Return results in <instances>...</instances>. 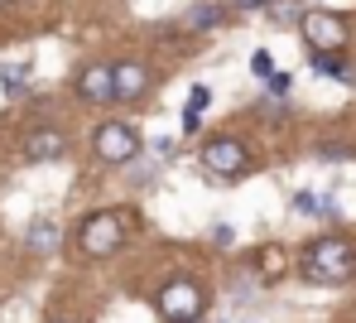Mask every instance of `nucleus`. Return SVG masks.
<instances>
[{"instance_id":"4","label":"nucleus","mask_w":356,"mask_h":323,"mask_svg":"<svg viewBox=\"0 0 356 323\" xmlns=\"http://www.w3.org/2000/svg\"><path fill=\"white\" fill-rule=\"evenodd\" d=\"M202 304H207V299H202V290H197L193 280H183V275H178V280H169V285L159 290V299H154V309H159L169 323L202 319Z\"/></svg>"},{"instance_id":"23","label":"nucleus","mask_w":356,"mask_h":323,"mask_svg":"<svg viewBox=\"0 0 356 323\" xmlns=\"http://www.w3.org/2000/svg\"><path fill=\"white\" fill-rule=\"evenodd\" d=\"M0 5H15V0H0Z\"/></svg>"},{"instance_id":"16","label":"nucleus","mask_w":356,"mask_h":323,"mask_svg":"<svg viewBox=\"0 0 356 323\" xmlns=\"http://www.w3.org/2000/svg\"><path fill=\"white\" fill-rule=\"evenodd\" d=\"M188 19H193V24H197V29H212V24H217V19H222V10H217V5H202V10H193V15H188Z\"/></svg>"},{"instance_id":"18","label":"nucleus","mask_w":356,"mask_h":323,"mask_svg":"<svg viewBox=\"0 0 356 323\" xmlns=\"http://www.w3.org/2000/svg\"><path fill=\"white\" fill-rule=\"evenodd\" d=\"M207 102H212V92H207V87H193V92H188V107H197V111H207Z\"/></svg>"},{"instance_id":"1","label":"nucleus","mask_w":356,"mask_h":323,"mask_svg":"<svg viewBox=\"0 0 356 323\" xmlns=\"http://www.w3.org/2000/svg\"><path fill=\"white\" fill-rule=\"evenodd\" d=\"M303 275L318 280V285H342V280L356 275V251L342 237H318L303 256Z\"/></svg>"},{"instance_id":"6","label":"nucleus","mask_w":356,"mask_h":323,"mask_svg":"<svg viewBox=\"0 0 356 323\" xmlns=\"http://www.w3.org/2000/svg\"><path fill=\"white\" fill-rule=\"evenodd\" d=\"M202 164L212 169V174H241L245 169V145L241 140H207L202 145Z\"/></svg>"},{"instance_id":"10","label":"nucleus","mask_w":356,"mask_h":323,"mask_svg":"<svg viewBox=\"0 0 356 323\" xmlns=\"http://www.w3.org/2000/svg\"><path fill=\"white\" fill-rule=\"evenodd\" d=\"M24 246H29L34 256H49V251L58 246V227H54L49 217H39V222H29V237H24Z\"/></svg>"},{"instance_id":"24","label":"nucleus","mask_w":356,"mask_h":323,"mask_svg":"<svg viewBox=\"0 0 356 323\" xmlns=\"http://www.w3.org/2000/svg\"><path fill=\"white\" fill-rule=\"evenodd\" d=\"M188 323H202V319H188Z\"/></svg>"},{"instance_id":"21","label":"nucleus","mask_w":356,"mask_h":323,"mask_svg":"<svg viewBox=\"0 0 356 323\" xmlns=\"http://www.w3.org/2000/svg\"><path fill=\"white\" fill-rule=\"evenodd\" d=\"M212 242L217 246H232V227H212Z\"/></svg>"},{"instance_id":"7","label":"nucleus","mask_w":356,"mask_h":323,"mask_svg":"<svg viewBox=\"0 0 356 323\" xmlns=\"http://www.w3.org/2000/svg\"><path fill=\"white\" fill-rule=\"evenodd\" d=\"M77 97H82V102H116V68H106V63L82 68Z\"/></svg>"},{"instance_id":"9","label":"nucleus","mask_w":356,"mask_h":323,"mask_svg":"<svg viewBox=\"0 0 356 323\" xmlns=\"http://www.w3.org/2000/svg\"><path fill=\"white\" fill-rule=\"evenodd\" d=\"M145 87H149V72H145L140 63H116V102L145 97Z\"/></svg>"},{"instance_id":"13","label":"nucleus","mask_w":356,"mask_h":323,"mask_svg":"<svg viewBox=\"0 0 356 323\" xmlns=\"http://www.w3.org/2000/svg\"><path fill=\"white\" fill-rule=\"evenodd\" d=\"M294 212H313V217H327L332 212V203L318 194H294Z\"/></svg>"},{"instance_id":"19","label":"nucleus","mask_w":356,"mask_h":323,"mask_svg":"<svg viewBox=\"0 0 356 323\" xmlns=\"http://www.w3.org/2000/svg\"><path fill=\"white\" fill-rule=\"evenodd\" d=\"M250 68H255V77H270V54H255Z\"/></svg>"},{"instance_id":"14","label":"nucleus","mask_w":356,"mask_h":323,"mask_svg":"<svg viewBox=\"0 0 356 323\" xmlns=\"http://www.w3.org/2000/svg\"><path fill=\"white\" fill-rule=\"evenodd\" d=\"M0 87H5V97H19V92H24V68L10 63L5 72H0Z\"/></svg>"},{"instance_id":"5","label":"nucleus","mask_w":356,"mask_h":323,"mask_svg":"<svg viewBox=\"0 0 356 323\" xmlns=\"http://www.w3.org/2000/svg\"><path fill=\"white\" fill-rule=\"evenodd\" d=\"M135 155H140V135L125 126V121H106V126L97 130V159L125 164V159H135Z\"/></svg>"},{"instance_id":"3","label":"nucleus","mask_w":356,"mask_h":323,"mask_svg":"<svg viewBox=\"0 0 356 323\" xmlns=\"http://www.w3.org/2000/svg\"><path fill=\"white\" fill-rule=\"evenodd\" d=\"M298 29L313 44V54H342L347 49V19L332 15V10H303Z\"/></svg>"},{"instance_id":"12","label":"nucleus","mask_w":356,"mask_h":323,"mask_svg":"<svg viewBox=\"0 0 356 323\" xmlns=\"http://www.w3.org/2000/svg\"><path fill=\"white\" fill-rule=\"evenodd\" d=\"M313 58V72H327V77H342V82H352V68L342 63L337 54H308Z\"/></svg>"},{"instance_id":"8","label":"nucleus","mask_w":356,"mask_h":323,"mask_svg":"<svg viewBox=\"0 0 356 323\" xmlns=\"http://www.w3.org/2000/svg\"><path fill=\"white\" fill-rule=\"evenodd\" d=\"M63 150H67V140H63L58 130H29L24 135V159H63Z\"/></svg>"},{"instance_id":"25","label":"nucleus","mask_w":356,"mask_h":323,"mask_svg":"<svg viewBox=\"0 0 356 323\" xmlns=\"http://www.w3.org/2000/svg\"><path fill=\"white\" fill-rule=\"evenodd\" d=\"M54 323H67V319H54Z\"/></svg>"},{"instance_id":"2","label":"nucleus","mask_w":356,"mask_h":323,"mask_svg":"<svg viewBox=\"0 0 356 323\" xmlns=\"http://www.w3.org/2000/svg\"><path fill=\"white\" fill-rule=\"evenodd\" d=\"M120 242H125V217H120V212H92V217H82V227H77V251L92 256V260L116 256Z\"/></svg>"},{"instance_id":"11","label":"nucleus","mask_w":356,"mask_h":323,"mask_svg":"<svg viewBox=\"0 0 356 323\" xmlns=\"http://www.w3.org/2000/svg\"><path fill=\"white\" fill-rule=\"evenodd\" d=\"M265 15H270V24H275V29H294L298 19H303V5H298V0H270V10H265Z\"/></svg>"},{"instance_id":"20","label":"nucleus","mask_w":356,"mask_h":323,"mask_svg":"<svg viewBox=\"0 0 356 323\" xmlns=\"http://www.w3.org/2000/svg\"><path fill=\"white\" fill-rule=\"evenodd\" d=\"M265 82H270V92H284V87H289V72H270Z\"/></svg>"},{"instance_id":"17","label":"nucleus","mask_w":356,"mask_h":323,"mask_svg":"<svg viewBox=\"0 0 356 323\" xmlns=\"http://www.w3.org/2000/svg\"><path fill=\"white\" fill-rule=\"evenodd\" d=\"M197 126H202V111L197 107H183V135H197Z\"/></svg>"},{"instance_id":"15","label":"nucleus","mask_w":356,"mask_h":323,"mask_svg":"<svg viewBox=\"0 0 356 323\" xmlns=\"http://www.w3.org/2000/svg\"><path fill=\"white\" fill-rule=\"evenodd\" d=\"M255 260H260V270H265V275H280V270H284V251H280V246H265Z\"/></svg>"},{"instance_id":"22","label":"nucleus","mask_w":356,"mask_h":323,"mask_svg":"<svg viewBox=\"0 0 356 323\" xmlns=\"http://www.w3.org/2000/svg\"><path fill=\"white\" fill-rule=\"evenodd\" d=\"M232 5H260V0H232Z\"/></svg>"}]
</instances>
